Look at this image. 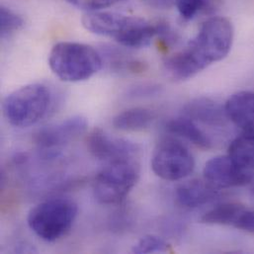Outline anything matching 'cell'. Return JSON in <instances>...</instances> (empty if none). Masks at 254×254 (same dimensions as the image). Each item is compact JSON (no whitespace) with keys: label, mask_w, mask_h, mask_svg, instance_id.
I'll return each instance as SVG.
<instances>
[{"label":"cell","mask_w":254,"mask_h":254,"mask_svg":"<svg viewBox=\"0 0 254 254\" xmlns=\"http://www.w3.org/2000/svg\"><path fill=\"white\" fill-rule=\"evenodd\" d=\"M164 69L169 77L175 80H187L202 71V68L184 50L167 58Z\"/></svg>","instance_id":"cell-16"},{"label":"cell","mask_w":254,"mask_h":254,"mask_svg":"<svg viewBox=\"0 0 254 254\" xmlns=\"http://www.w3.org/2000/svg\"><path fill=\"white\" fill-rule=\"evenodd\" d=\"M139 175L140 167L136 158L108 162L94 180L96 200L103 205L121 204L136 185Z\"/></svg>","instance_id":"cell-5"},{"label":"cell","mask_w":254,"mask_h":254,"mask_svg":"<svg viewBox=\"0 0 254 254\" xmlns=\"http://www.w3.org/2000/svg\"><path fill=\"white\" fill-rule=\"evenodd\" d=\"M24 19L8 7L0 8V35L5 40L12 37L24 27Z\"/></svg>","instance_id":"cell-19"},{"label":"cell","mask_w":254,"mask_h":254,"mask_svg":"<svg viewBox=\"0 0 254 254\" xmlns=\"http://www.w3.org/2000/svg\"><path fill=\"white\" fill-rule=\"evenodd\" d=\"M77 214L78 207L74 201L67 198H54L32 208L27 223L38 238L54 243L70 231Z\"/></svg>","instance_id":"cell-3"},{"label":"cell","mask_w":254,"mask_h":254,"mask_svg":"<svg viewBox=\"0 0 254 254\" xmlns=\"http://www.w3.org/2000/svg\"><path fill=\"white\" fill-rule=\"evenodd\" d=\"M49 65L60 79L81 82L91 78L103 65L101 55L92 47L75 42H61L49 55Z\"/></svg>","instance_id":"cell-2"},{"label":"cell","mask_w":254,"mask_h":254,"mask_svg":"<svg viewBox=\"0 0 254 254\" xmlns=\"http://www.w3.org/2000/svg\"><path fill=\"white\" fill-rule=\"evenodd\" d=\"M160 93V87L157 85H142L137 86L131 90L130 95L135 97H142V96H152L155 94Z\"/></svg>","instance_id":"cell-24"},{"label":"cell","mask_w":254,"mask_h":254,"mask_svg":"<svg viewBox=\"0 0 254 254\" xmlns=\"http://www.w3.org/2000/svg\"><path fill=\"white\" fill-rule=\"evenodd\" d=\"M229 155L240 166L254 170V133L237 137L229 147Z\"/></svg>","instance_id":"cell-18"},{"label":"cell","mask_w":254,"mask_h":254,"mask_svg":"<svg viewBox=\"0 0 254 254\" xmlns=\"http://www.w3.org/2000/svg\"><path fill=\"white\" fill-rule=\"evenodd\" d=\"M152 171L161 179L177 181L189 176L195 168V159L181 141L164 138L157 143L151 156Z\"/></svg>","instance_id":"cell-6"},{"label":"cell","mask_w":254,"mask_h":254,"mask_svg":"<svg viewBox=\"0 0 254 254\" xmlns=\"http://www.w3.org/2000/svg\"><path fill=\"white\" fill-rule=\"evenodd\" d=\"M171 247L164 240L156 236H144L142 237L132 248L131 252L133 254H155V253H169L171 252Z\"/></svg>","instance_id":"cell-20"},{"label":"cell","mask_w":254,"mask_h":254,"mask_svg":"<svg viewBox=\"0 0 254 254\" xmlns=\"http://www.w3.org/2000/svg\"><path fill=\"white\" fill-rule=\"evenodd\" d=\"M88 127L87 120L82 116H73L58 124L40 128L33 140L43 148H55L67 144L81 136Z\"/></svg>","instance_id":"cell-10"},{"label":"cell","mask_w":254,"mask_h":254,"mask_svg":"<svg viewBox=\"0 0 254 254\" xmlns=\"http://www.w3.org/2000/svg\"><path fill=\"white\" fill-rule=\"evenodd\" d=\"M150 6L155 8H169L175 5L176 0H145Z\"/></svg>","instance_id":"cell-26"},{"label":"cell","mask_w":254,"mask_h":254,"mask_svg":"<svg viewBox=\"0 0 254 254\" xmlns=\"http://www.w3.org/2000/svg\"><path fill=\"white\" fill-rule=\"evenodd\" d=\"M183 114L194 122L211 127H223L229 120L225 107L207 97L195 98L188 102L183 109Z\"/></svg>","instance_id":"cell-12"},{"label":"cell","mask_w":254,"mask_h":254,"mask_svg":"<svg viewBox=\"0 0 254 254\" xmlns=\"http://www.w3.org/2000/svg\"><path fill=\"white\" fill-rule=\"evenodd\" d=\"M235 228L247 233L254 234V211L246 208Z\"/></svg>","instance_id":"cell-23"},{"label":"cell","mask_w":254,"mask_h":254,"mask_svg":"<svg viewBox=\"0 0 254 254\" xmlns=\"http://www.w3.org/2000/svg\"><path fill=\"white\" fill-rule=\"evenodd\" d=\"M175 5L182 19L189 21L197 15L202 14L204 8L203 0H176Z\"/></svg>","instance_id":"cell-21"},{"label":"cell","mask_w":254,"mask_h":254,"mask_svg":"<svg viewBox=\"0 0 254 254\" xmlns=\"http://www.w3.org/2000/svg\"><path fill=\"white\" fill-rule=\"evenodd\" d=\"M204 8L203 15H213L215 14L223 5V0H203Z\"/></svg>","instance_id":"cell-25"},{"label":"cell","mask_w":254,"mask_h":254,"mask_svg":"<svg viewBox=\"0 0 254 254\" xmlns=\"http://www.w3.org/2000/svg\"><path fill=\"white\" fill-rule=\"evenodd\" d=\"M234 35V27L229 19L214 16L201 26L198 34L185 50L204 70L229 55Z\"/></svg>","instance_id":"cell-4"},{"label":"cell","mask_w":254,"mask_h":254,"mask_svg":"<svg viewBox=\"0 0 254 254\" xmlns=\"http://www.w3.org/2000/svg\"><path fill=\"white\" fill-rule=\"evenodd\" d=\"M166 129L175 135L186 138L202 149H210L213 146L211 138L194 121L185 116L169 121L166 124Z\"/></svg>","instance_id":"cell-15"},{"label":"cell","mask_w":254,"mask_h":254,"mask_svg":"<svg viewBox=\"0 0 254 254\" xmlns=\"http://www.w3.org/2000/svg\"><path fill=\"white\" fill-rule=\"evenodd\" d=\"M228 119L246 133H254V91L233 94L225 105Z\"/></svg>","instance_id":"cell-11"},{"label":"cell","mask_w":254,"mask_h":254,"mask_svg":"<svg viewBox=\"0 0 254 254\" xmlns=\"http://www.w3.org/2000/svg\"><path fill=\"white\" fill-rule=\"evenodd\" d=\"M86 146L94 157L107 162L136 158L140 150L136 143L124 138L112 137L101 128H94L88 133Z\"/></svg>","instance_id":"cell-8"},{"label":"cell","mask_w":254,"mask_h":254,"mask_svg":"<svg viewBox=\"0 0 254 254\" xmlns=\"http://www.w3.org/2000/svg\"><path fill=\"white\" fill-rule=\"evenodd\" d=\"M72 6L89 12L99 11L101 9L113 6L122 0H65Z\"/></svg>","instance_id":"cell-22"},{"label":"cell","mask_w":254,"mask_h":254,"mask_svg":"<svg viewBox=\"0 0 254 254\" xmlns=\"http://www.w3.org/2000/svg\"><path fill=\"white\" fill-rule=\"evenodd\" d=\"M155 118L153 110L135 107L119 113L113 119V126L123 131H139L149 127Z\"/></svg>","instance_id":"cell-14"},{"label":"cell","mask_w":254,"mask_h":254,"mask_svg":"<svg viewBox=\"0 0 254 254\" xmlns=\"http://www.w3.org/2000/svg\"><path fill=\"white\" fill-rule=\"evenodd\" d=\"M219 197V189L206 180L194 179L181 184L176 190L177 202L189 209H195L212 203Z\"/></svg>","instance_id":"cell-13"},{"label":"cell","mask_w":254,"mask_h":254,"mask_svg":"<svg viewBox=\"0 0 254 254\" xmlns=\"http://www.w3.org/2000/svg\"><path fill=\"white\" fill-rule=\"evenodd\" d=\"M245 209L246 207L240 203H223L204 214L201 221L208 225L232 226L235 228Z\"/></svg>","instance_id":"cell-17"},{"label":"cell","mask_w":254,"mask_h":254,"mask_svg":"<svg viewBox=\"0 0 254 254\" xmlns=\"http://www.w3.org/2000/svg\"><path fill=\"white\" fill-rule=\"evenodd\" d=\"M204 179L217 189L241 187L253 181V173L240 166L230 155H218L208 160L204 167Z\"/></svg>","instance_id":"cell-7"},{"label":"cell","mask_w":254,"mask_h":254,"mask_svg":"<svg viewBox=\"0 0 254 254\" xmlns=\"http://www.w3.org/2000/svg\"><path fill=\"white\" fill-rule=\"evenodd\" d=\"M58 94L47 84L31 83L10 93L2 110L7 122L16 127L34 126L57 109Z\"/></svg>","instance_id":"cell-1"},{"label":"cell","mask_w":254,"mask_h":254,"mask_svg":"<svg viewBox=\"0 0 254 254\" xmlns=\"http://www.w3.org/2000/svg\"><path fill=\"white\" fill-rule=\"evenodd\" d=\"M139 19V17L114 12L93 11L83 15L81 22L87 31L99 36L113 38L120 44Z\"/></svg>","instance_id":"cell-9"},{"label":"cell","mask_w":254,"mask_h":254,"mask_svg":"<svg viewBox=\"0 0 254 254\" xmlns=\"http://www.w3.org/2000/svg\"></svg>","instance_id":"cell-27"}]
</instances>
